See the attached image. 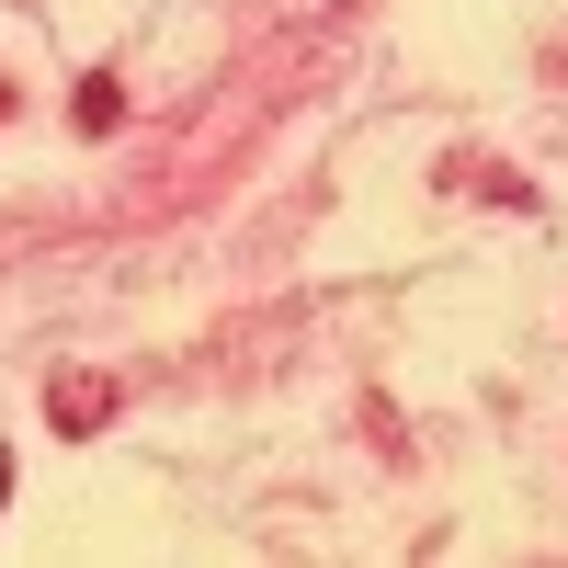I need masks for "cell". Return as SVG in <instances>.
Masks as SVG:
<instances>
[{"mask_svg": "<svg viewBox=\"0 0 568 568\" xmlns=\"http://www.w3.org/2000/svg\"><path fill=\"white\" fill-rule=\"evenodd\" d=\"M114 420V387L103 375H58V433H103Z\"/></svg>", "mask_w": 568, "mask_h": 568, "instance_id": "cell-1", "label": "cell"}, {"mask_svg": "<svg viewBox=\"0 0 568 568\" xmlns=\"http://www.w3.org/2000/svg\"><path fill=\"white\" fill-rule=\"evenodd\" d=\"M114 103H125V91L91 69V80H80V136H114Z\"/></svg>", "mask_w": 568, "mask_h": 568, "instance_id": "cell-2", "label": "cell"}, {"mask_svg": "<svg viewBox=\"0 0 568 568\" xmlns=\"http://www.w3.org/2000/svg\"><path fill=\"white\" fill-rule=\"evenodd\" d=\"M0 500H12V455H0Z\"/></svg>", "mask_w": 568, "mask_h": 568, "instance_id": "cell-3", "label": "cell"}]
</instances>
